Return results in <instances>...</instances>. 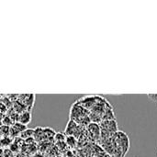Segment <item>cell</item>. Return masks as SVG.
<instances>
[{
  "label": "cell",
  "instance_id": "3",
  "mask_svg": "<svg viewBox=\"0 0 157 157\" xmlns=\"http://www.w3.org/2000/svg\"><path fill=\"white\" fill-rule=\"evenodd\" d=\"M86 134L88 139L92 142H98L100 139V127L99 124L91 122L86 126Z\"/></svg>",
  "mask_w": 157,
  "mask_h": 157
},
{
  "label": "cell",
  "instance_id": "5",
  "mask_svg": "<svg viewBox=\"0 0 157 157\" xmlns=\"http://www.w3.org/2000/svg\"><path fill=\"white\" fill-rule=\"evenodd\" d=\"M31 113L29 110H24L22 112H20L17 116V122L24 125V126H27L29 123H30L31 121Z\"/></svg>",
  "mask_w": 157,
  "mask_h": 157
},
{
  "label": "cell",
  "instance_id": "8",
  "mask_svg": "<svg viewBox=\"0 0 157 157\" xmlns=\"http://www.w3.org/2000/svg\"><path fill=\"white\" fill-rule=\"evenodd\" d=\"M147 96H148L149 99H151L155 103H157V94H148Z\"/></svg>",
  "mask_w": 157,
  "mask_h": 157
},
{
  "label": "cell",
  "instance_id": "6",
  "mask_svg": "<svg viewBox=\"0 0 157 157\" xmlns=\"http://www.w3.org/2000/svg\"><path fill=\"white\" fill-rule=\"evenodd\" d=\"M65 140H66V144L72 148L75 147L78 144L77 140L74 136H67V138H65Z\"/></svg>",
  "mask_w": 157,
  "mask_h": 157
},
{
  "label": "cell",
  "instance_id": "4",
  "mask_svg": "<svg viewBox=\"0 0 157 157\" xmlns=\"http://www.w3.org/2000/svg\"><path fill=\"white\" fill-rule=\"evenodd\" d=\"M99 127L101 131H105L108 132L111 134L116 133L119 131L118 128V123L116 121V120H112V121H101L99 123Z\"/></svg>",
  "mask_w": 157,
  "mask_h": 157
},
{
  "label": "cell",
  "instance_id": "7",
  "mask_svg": "<svg viewBox=\"0 0 157 157\" xmlns=\"http://www.w3.org/2000/svg\"><path fill=\"white\" fill-rule=\"evenodd\" d=\"M34 134V130L32 129H26L23 132L20 133V137L23 139H29V137L33 136Z\"/></svg>",
  "mask_w": 157,
  "mask_h": 157
},
{
  "label": "cell",
  "instance_id": "2",
  "mask_svg": "<svg viewBox=\"0 0 157 157\" xmlns=\"http://www.w3.org/2000/svg\"><path fill=\"white\" fill-rule=\"evenodd\" d=\"M114 141L119 147V149L122 153V156L125 157L127 153L130 150V138L129 136L121 131H118L114 135H113Z\"/></svg>",
  "mask_w": 157,
  "mask_h": 157
},
{
  "label": "cell",
  "instance_id": "1",
  "mask_svg": "<svg viewBox=\"0 0 157 157\" xmlns=\"http://www.w3.org/2000/svg\"><path fill=\"white\" fill-rule=\"evenodd\" d=\"M70 120L82 127L87 126L89 123H91L89 118V112L83 106H81L78 101L74 103L71 108Z\"/></svg>",
  "mask_w": 157,
  "mask_h": 157
}]
</instances>
